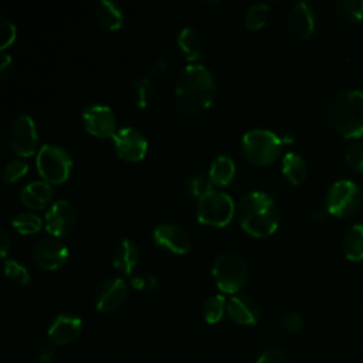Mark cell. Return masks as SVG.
<instances>
[{
  "instance_id": "cell-1",
  "label": "cell",
  "mask_w": 363,
  "mask_h": 363,
  "mask_svg": "<svg viewBox=\"0 0 363 363\" xmlns=\"http://www.w3.org/2000/svg\"><path fill=\"white\" fill-rule=\"evenodd\" d=\"M216 95V84L210 71L200 64L184 67L176 79L174 101L186 115H196L207 109Z\"/></svg>"
},
{
  "instance_id": "cell-2",
  "label": "cell",
  "mask_w": 363,
  "mask_h": 363,
  "mask_svg": "<svg viewBox=\"0 0 363 363\" xmlns=\"http://www.w3.org/2000/svg\"><path fill=\"white\" fill-rule=\"evenodd\" d=\"M235 214L241 227L254 237H268L278 227L275 203L262 191L242 196L235 207Z\"/></svg>"
},
{
  "instance_id": "cell-3",
  "label": "cell",
  "mask_w": 363,
  "mask_h": 363,
  "mask_svg": "<svg viewBox=\"0 0 363 363\" xmlns=\"http://www.w3.org/2000/svg\"><path fill=\"white\" fill-rule=\"evenodd\" d=\"M329 125L345 138L363 136V92L349 89L332 98L326 109Z\"/></svg>"
},
{
  "instance_id": "cell-4",
  "label": "cell",
  "mask_w": 363,
  "mask_h": 363,
  "mask_svg": "<svg viewBox=\"0 0 363 363\" xmlns=\"http://www.w3.org/2000/svg\"><path fill=\"white\" fill-rule=\"evenodd\" d=\"M282 145V139L274 132L267 129H251L244 133L240 149L248 162L258 166H265L272 163L279 156Z\"/></svg>"
},
{
  "instance_id": "cell-5",
  "label": "cell",
  "mask_w": 363,
  "mask_h": 363,
  "mask_svg": "<svg viewBox=\"0 0 363 363\" xmlns=\"http://www.w3.org/2000/svg\"><path fill=\"white\" fill-rule=\"evenodd\" d=\"M213 277L223 292L235 294L245 286L248 269L238 255L224 252L217 255L213 262Z\"/></svg>"
},
{
  "instance_id": "cell-6",
  "label": "cell",
  "mask_w": 363,
  "mask_h": 363,
  "mask_svg": "<svg viewBox=\"0 0 363 363\" xmlns=\"http://www.w3.org/2000/svg\"><path fill=\"white\" fill-rule=\"evenodd\" d=\"M235 213L234 201L223 191H208L197 201V218L211 227L227 225Z\"/></svg>"
},
{
  "instance_id": "cell-7",
  "label": "cell",
  "mask_w": 363,
  "mask_h": 363,
  "mask_svg": "<svg viewBox=\"0 0 363 363\" xmlns=\"http://www.w3.org/2000/svg\"><path fill=\"white\" fill-rule=\"evenodd\" d=\"M363 201L360 189L350 180H339L326 194V210L335 217H350L359 211Z\"/></svg>"
},
{
  "instance_id": "cell-8",
  "label": "cell",
  "mask_w": 363,
  "mask_h": 363,
  "mask_svg": "<svg viewBox=\"0 0 363 363\" xmlns=\"http://www.w3.org/2000/svg\"><path fill=\"white\" fill-rule=\"evenodd\" d=\"M71 157L67 150L57 145H44L37 155V169L44 180L62 183L71 172Z\"/></svg>"
},
{
  "instance_id": "cell-9",
  "label": "cell",
  "mask_w": 363,
  "mask_h": 363,
  "mask_svg": "<svg viewBox=\"0 0 363 363\" xmlns=\"http://www.w3.org/2000/svg\"><path fill=\"white\" fill-rule=\"evenodd\" d=\"M38 136L34 121L28 115H18L9 128V143L20 156H30L37 147Z\"/></svg>"
},
{
  "instance_id": "cell-10",
  "label": "cell",
  "mask_w": 363,
  "mask_h": 363,
  "mask_svg": "<svg viewBox=\"0 0 363 363\" xmlns=\"http://www.w3.org/2000/svg\"><path fill=\"white\" fill-rule=\"evenodd\" d=\"M85 129L96 138H113L116 130V118L112 109L106 105L92 104L82 112Z\"/></svg>"
},
{
  "instance_id": "cell-11",
  "label": "cell",
  "mask_w": 363,
  "mask_h": 363,
  "mask_svg": "<svg viewBox=\"0 0 363 363\" xmlns=\"http://www.w3.org/2000/svg\"><path fill=\"white\" fill-rule=\"evenodd\" d=\"M113 139L115 150L119 157L128 162L142 160L147 150V142L142 132L135 128H122L119 129Z\"/></svg>"
},
{
  "instance_id": "cell-12",
  "label": "cell",
  "mask_w": 363,
  "mask_h": 363,
  "mask_svg": "<svg viewBox=\"0 0 363 363\" xmlns=\"http://www.w3.org/2000/svg\"><path fill=\"white\" fill-rule=\"evenodd\" d=\"M155 244L174 254H186L190 248L189 234L174 223H162L153 231Z\"/></svg>"
},
{
  "instance_id": "cell-13",
  "label": "cell",
  "mask_w": 363,
  "mask_h": 363,
  "mask_svg": "<svg viewBox=\"0 0 363 363\" xmlns=\"http://www.w3.org/2000/svg\"><path fill=\"white\" fill-rule=\"evenodd\" d=\"M31 255L38 267L44 269H57L65 262L68 250L57 238H43L34 244Z\"/></svg>"
},
{
  "instance_id": "cell-14",
  "label": "cell",
  "mask_w": 363,
  "mask_h": 363,
  "mask_svg": "<svg viewBox=\"0 0 363 363\" xmlns=\"http://www.w3.org/2000/svg\"><path fill=\"white\" fill-rule=\"evenodd\" d=\"M47 231L54 237L68 235L75 227V210L67 200H57L45 216Z\"/></svg>"
},
{
  "instance_id": "cell-15",
  "label": "cell",
  "mask_w": 363,
  "mask_h": 363,
  "mask_svg": "<svg viewBox=\"0 0 363 363\" xmlns=\"http://www.w3.org/2000/svg\"><path fill=\"white\" fill-rule=\"evenodd\" d=\"M126 298V284L121 278L101 282L95 291V306L98 311L111 312L119 308Z\"/></svg>"
},
{
  "instance_id": "cell-16",
  "label": "cell",
  "mask_w": 363,
  "mask_h": 363,
  "mask_svg": "<svg viewBox=\"0 0 363 363\" xmlns=\"http://www.w3.org/2000/svg\"><path fill=\"white\" fill-rule=\"evenodd\" d=\"M82 329L79 318L72 315H58L48 328V337L55 345H68L74 342Z\"/></svg>"
},
{
  "instance_id": "cell-17",
  "label": "cell",
  "mask_w": 363,
  "mask_h": 363,
  "mask_svg": "<svg viewBox=\"0 0 363 363\" xmlns=\"http://www.w3.org/2000/svg\"><path fill=\"white\" fill-rule=\"evenodd\" d=\"M230 318L240 325H254L259 319L258 303L245 295H235L227 303Z\"/></svg>"
},
{
  "instance_id": "cell-18",
  "label": "cell",
  "mask_w": 363,
  "mask_h": 363,
  "mask_svg": "<svg viewBox=\"0 0 363 363\" xmlns=\"http://www.w3.org/2000/svg\"><path fill=\"white\" fill-rule=\"evenodd\" d=\"M288 26L299 38H308L315 30V18L308 3L299 1L292 6L288 13Z\"/></svg>"
},
{
  "instance_id": "cell-19",
  "label": "cell",
  "mask_w": 363,
  "mask_h": 363,
  "mask_svg": "<svg viewBox=\"0 0 363 363\" xmlns=\"http://www.w3.org/2000/svg\"><path fill=\"white\" fill-rule=\"evenodd\" d=\"M139 261V250L136 244L128 238L122 240L112 254V264L116 269L130 274Z\"/></svg>"
},
{
  "instance_id": "cell-20",
  "label": "cell",
  "mask_w": 363,
  "mask_h": 363,
  "mask_svg": "<svg viewBox=\"0 0 363 363\" xmlns=\"http://www.w3.org/2000/svg\"><path fill=\"white\" fill-rule=\"evenodd\" d=\"M20 197L27 207L43 208L52 199V187L47 182H33L21 190Z\"/></svg>"
},
{
  "instance_id": "cell-21",
  "label": "cell",
  "mask_w": 363,
  "mask_h": 363,
  "mask_svg": "<svg viewBox=\"0 0 363 363\" xmlns=\"http://www.w3.org/2000/svg\"><path fill=\"white\" fill-rule=\"evenodd\" d=\"M342 250L349 261L359 262L363 259V224H354L345 233Z\"/></svg>"
},
{
  "instance_id": "cell-22",
  "label": "cell",
  "mask_w": 363,
  "mask_h": 363,
  "mask_svg": "<svg viewBox=\"0 0 363 363\" xmlns=\"http://www.w3.org/2000/svg\"><path fill=\"white\" fill-rule=\"evenodd\" d=\"M98 23L106 30H118L123 23V16L118 4L109 0H99L96 4Z\"/></svg>"
},
{
  "instance_id": "cell-23",
  "label": "cell",
  "mask_w": 363,
  "mask_h": 363,
  "mask_svg": "<svg viewBox=\"0 0 363 363\" xmlns=\"http://www.w3.org/2000/svg\"><path fill=\"white\" fill-rule=\"evenodd\" d=\"M235 174V164L228 156H218L213 160L208 172V180L213 184L225 186L228 184Z\"/></svg>"
},
{
  "instance_id": "cell-24",
  "label": "cell",
  "mask_w": 363,
  "mask_h": 363,
  "mask_svg": "<svg viewBox=\"0 0 363 363\" xmlns=\"http://www.w3.org/2000/svg\"><path fill=\"white\" fill-rule=\"evenodd\" d=\"M306 163L303 157L295 152H289L282 159V173L292 184H299L306 177Z\"/></svg>"
},
{
  "instance_id": "cell-25",
  "label": "cell",
  "mask_w": 363,
  "mask_h": 363,
  "mask_svg": "<svg viewBox=\"0 0 363 363\" xmlns=\"http://www.w3.org/2000/svg\"><path fill=\"white\" fill-rule=\"evenodd\" d=\"M177 44L187 60H197L201 55L200 37L193 27H184L177 35Z\"/></svg>"
},
{
  "instance_id": "cell-26",
  "label": "cell",
  "mask_w": 363,
  "mask_h": 363,
  "mask_svg": "<svg viewBox=\"0 0 363 363\" xmlns=\"http://www.w3.org/2000/svg\"><path fill=\"white\" fill-rule=\"evenodd\" d=\"M153 95V88L150 84V79L146 77L132 79L129 85V96L135 106L145 108L149 105Z\"/></svg>"
},
{
  "instance_id": "cell-27",
  "label": "cell",
  "mask_w": 363,
  "mask_h": 363,
  "mask_svg": "<svg viewBox=\"0 0 363 363\" xmlns=\"http://www.w3.org/2000/svg\"><path fill=\"white\" fill-rule=\"evenodd\" d=\"M268 13H269V7L265 3L251 4L245 13V18H244L245 27L248 30L261 28L268 18Z\"/></svg>"
},
{
  "instance_id": "cell-28",
  "label": "cell",
  "mask_w": 363,
  "mask_h": 363,
  "mask_svg": "<svg viewBox=\"0 0 363 363\" xmlns=\"http://www.w3.org/2000/svg\"><path fill=\"white\" fill-rule=\"evenodd\" d=\"M11 225L21 234H34L41 228V220L33 213H18L13 217Z\"/></svg>"
},
{
  "instance_id": "cell-29",
  "label": "cell",
  "mask_w": 363,
  "mask_h": 363,
  "mask_svg": "<svg viewBox=\"0 0 363 363\" xmlns=\"http://www.w3.org/2000/svg\"><path fill=\"white\" fill-rule=\"evenodd\" d=\"M224 309H225V298L223 295H213L204 302V306H203L204 319L208 323H217L223 318Z\"/></svg>"
},
{
  "instance_id": "cell-30",
  "label": "cell",
  "mask_w": 363,
  "mask_h": 363,
  "mask_svg": "<svg viewBox=\"0 0 363 363\" xmlns=\"http://www.w3.org/2000/svg\"><path fill=\"white\" fill-rule=\"evenodd\" d=\"M336 9L337 13L350 23L363 18V0H339L336 1Z\"/></svg>"
},
{
  "instance_id": "cell-31",
  "label": "cell",
  "mask_w": 363,
  "mask_h": 363,
  "mask_svg": "<svg viewBox=\"0 0 363 363\" xmlns=\"http://www.w3.org/2000/svg\"><path fill=\"white\" fill-rule=\"evenodd\" d=\"M183 189L187 193V196L200 200L203 196H206L208 191H211V183L206 177L191 176V177L186 179Z\"/></svg>"
},
{
  "instance_id": "cell-32",
  "label": "cell",
  "mask_w": 363,
  "mask_h": 363,
  "mask_svg": "<svg viewBox=\"0 0 363 363\" xmlns=\"http://www.w3.org/2000/svg\"><path fill=\"white\" fill-rule=\"evenodd\" d=\"M4 274L9 279L14 281L20 285H27L30 282V274L24 265L17 262L16 259L4 261Z\"/></svg>"
},
{
  "instance_id": "cell-33",
  "label": "cell",
  "mask_w": 363,
  "mask_h": 363,
  "mask_svg": "<svg viewBox=\"0 0 363 363\" xmlns=\"http://www.w3.org/2000/svg\"><path fill=\"white\" fill-rule=\"evenodd\" d=\"M28 170V164L24 160H10L4 169H3V179L7 183H14L18 180L21 176H24Z\"/></svg>"
},
{
  "instance_id": "cell-34",
  "label": "cell",
  "mask_w": 363,
  "mask_h": 363,
  "mask_svg": "<svg viewBox=\"0 0 363 363\" xmlns=\"http://www.w3.org/2000/svg\"><path fill=\"white\" fill-rule=\"evenodd\" d=\"M345 160L353 172L362 173L363 172V146L360 143L350 145L345 153Z\"/></svg>"
},
{
  "instance_id": "cell-35",
  "label": "cell",
  "mask_w": 363,
  "mask_h": 363,
  "mask_svg": "<svg viewBox=\"0 0 363 363\" xmlns=\"http://www.w3.org/2000/svg\"><path fill=\"white\" fill-rule=\"evenodd\" d=\"M14 38H16L14 24L10 20L1 17L0 18V48L1 50L7 48L14 41Z\"/></svg>"
},
{
  "instance_id": "cell-36",
  "label": "cell",
  "mask_w": 363,
  "mask_h": 363,
  "mask_svg": "<svg viewBox=\"0 0 363 363\" xmlns=\"http://www.w3.org/2000/svg\"><path fill=\"white\" fill-rule=\"evenodd\" d=\"M281 325L291 333H299L302 330V318L296 312H286L281 316Z\"/></svg>"
},
{
  "instance_id": "cell-37",
  "label": "cell",
  "mask_w": 363,
  "mask_h": 363,
  "mask_svg": "<svg viewBox=\"0 0 363 363\" xmlns=\"http://www.w3.org/2000/svg\"><path fill=\"white\" fill-rule=\"evenodd\" d=\"M156 284H157V281L153 275H142V277L132 278V286L139 291L153 289L156 286Z\"/></svg>"
},
{
  "instance_id": "cell-38",
  "label": "cell",
  "mask_w": 363,
  "mask_h": 363,
  "mask_svg": "<svg viewBox=\"0 0 363 363\" xmlns=\"http://www.w3.org/2000/svg\"><path fill=\"white\" fill-rule=\"evenodd\" d=\"M257 363H284V352L277 347L268 349L258 357Z\"/></svg>"
},
{
  "instance_id": "cell-39",
  "label": "cell",
  "mask_w": 363,
  "mask_h": 363,
  "mask_svg": "<svg viewBox=\"0 0 363 363\" xmlns=\"http://www.w3.org/2000/svg\"><path fill=\"white\" fill-rule=\"evenodd\" d=\"M166 68H167L166 61H164L163 58H157V60H155V61H153V62L146 68L145 77L150 79V78L157 77V75H160L162 72H164V71H166Z\"/></svg>"
},
{
  "instance_id": "cell-40",
  "label": "cell",
  "mask_w": 363,
  "mask_h": 363,
  "mask_svg": "<svg viewBox=\"0 0 363 363\" xmlns=\"http://www.w3.org/2000/svg\"><path fill=\"white\" fill-rule=\"evenodd\" d=\"M10 68H11V57L9 54H3L1 55V65H0V77H1V79L7 75Z\"/></svg>"
},
{
  "instance_id": "cell-41",
  "label": "cell",
  "mask_w": 363,
  "mask_h": 363,
  "mask_svg": "<svg viewBox=\"0 0 363 363\" xmlns=\"http://www.w3.org/2000/svg\"><path fill=\"white\" fill-rule=\"evenodd\" d=\"M0 233H1V257H6V254L10 248V238H9V234L4 227L0 228Z\"/></svg>"
},
{
  "instance_id": "cell-42",
  "label": "cell",
  "mask_w": 363,
  "mask_h": 363,
  "mask_svg": "<svg viewBox=\"0 0 363 363\" xmlns=\"http://www.w3.org/2000/svg\"><path fill=\"white\" fill-rule=\"evenodd\" d=\"M52 357H54V352H52V349H50V347H44V349H41V352L38 353V362L40 363H50L51 360H52Z\"/></svg>"
}]
</instances>
